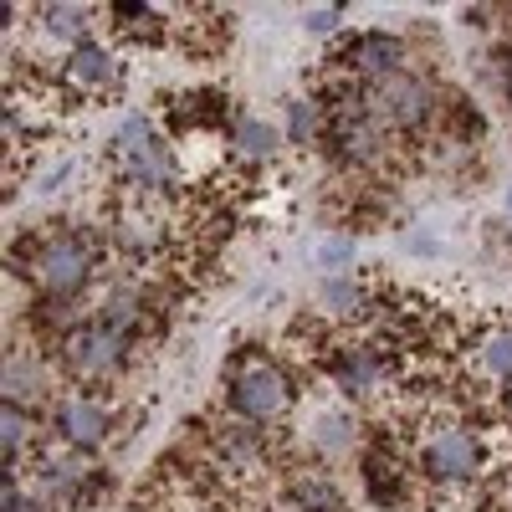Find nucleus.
<instances>
[{
    "mask_svg": "<svg viewBox=\"0 0 512 512\" xmlns=\"http://www.w3.org/2000/svg\"><path fill=\"white\" fill-rule=\"evenodd\" d=\"M231 410L251 425L282 420L292 410V379L282 374V364L267 354H246L231 369Z\"/></svg>",
    "mask_w": 512,
    "mask_h": 512,
    "instance_id": "obj_1",
    "label": "nucleus"
},
{
    "mask_svg": "<svg viewBox=\"0 0 512 512\" xmlns=\"http://www.w3.org/2000/svg\"><path fill=\"white\" fill-rule=\"evenodd\" d=\"M507 210H512V195H507Z\"/></svg>",
    "mask_w": 512,
    "mask_h": 512,
    "instance_id": "obj_22",
    "label": "nucleus"
},
{
    "mask_svg": "<svg viewBox=\"0 0 512 512\" xmlns=\"http://www.w3.org/2000/svg\"><path fill=\"white\" fill-rule=\"evenodd\" d=\"M113 236L128 246V251H154L159 241H164V231H159V221L154 216H144V210H123V216H118V226H113Z\"/></svg>",
    "mask_w": 512,
    "mask_h": 512,
    "instance_id": "obj_10",
    "label": "nucleus"
},
{
    "mask_svg": "<svg viewBox=\"0 0 512 512\" xmlns=\"http://www.w3.org/2000/svg\"><path fill=\"white\" fill-rule=\"evenodd\" d=\"M108 405L103 400H93V395H72V400H62L57 405V436L67 441V446H77V451H93V446H103L108 441Z\"/></svg>",
    "mask_w": 512,
    "mask_h": 512,
    "instance_id": "obj_5",
    "label": "nucleus"
},
{
    "mask_svg": "<svg viewBox=\"0 0 512 512\" xmlns=\"http://www.w3.org/2000/svg\"><path fill=\"white\" fill-rule=\"evenodd\" d=\"M482 369L502 384H512V328H497L482 338Z\"/></svg>",
    "mask_w": 512,
    "mask_h": 512,
    "instance_id": "obj_12",
    "label": "nucleus"
},
{
    "mask_svg": "<svg viewBox=\"0 0 512 512\" xmlns=\"http://www.w3.org/2000/svg\"><path fill=\"white\" fill-rule=\"evenodd\" d=\"M41 16H47V31L62 36V41H77L82 31H88V6H47ZM77 47H82V41H77Z\"/></svg>",
    "mask_w": 512,
    "mask_h": 512,
    "instance_id": "obj_14",
    "label": "nucleus"
},
{
    "mask_svg": "<svg viewBox=\"0 0 512 512\" xmlns=\"http://www.w3.org/2000/svg\"><path fill=\"white\" fill-rule=\"evenodd\" d=\"M344 62H349V72H359V77L379 82V77H395V72H400V62H405V47H400L395 36L374 31V36H359V41H354Z\"/></svg>",
    "mask_w": 512,
    "mask_h": 512,
    "instance_id": "obj_7",
    "label": "nucleus"
},
{
    "mask_svg": "<svg viewBox=\"0 0 512 512\" xmlns=\"http://www.w3.org/2000/svg\"><path fill=\"white\" fill-rule=\"evenodd\" d=\"M318 128H323V103L297 98V103H292V123H287L292 144H308V139H318Z\"/></svg>",
    "mask_w": 512,
    "mask_h": 512,
    "instance_id": "obj_15",
    "label": "nucleus"
},
{
    "mask_svg": "<svg viewBox=\"0 0 512 512\" xmlns=\"http://www.w3.org/2000/svg\"><path fill=\"white\" fill-rule=\"evenodd\" d=\"M364 482H369L374 502H395V497H400V461L384 456V451H374V456L364 461Z\"/></svg>",
    "mask_w": 512,
    "mask_h": 512,
    "instance_id": "obj_11",
    "label": "nucleus"
},
{
    "mask_svg": "<svg viewBox=\"0 0 512 512\" xmlns=\"http://www.w3.org/2000/svg\"><path fill=\"white\" fill-rule=\"evenodd\" d=\"M62 77L72 82V88H82V93H108L118 82V62L103 47H93V41H82V47H72Z\"/></svg>",
    "mask_w": 512,
    "mask_h": 512,
    "instance_id": "obj_8",
    "label": "nucleus"
},
{
    "mask_svg": "<svg viewBox=\"0 0 512 512\" xmlns=\"http://www.w3.org/2000/svg\"><path fill=\"white\" fill-rule=\"evenodd\" d=\"M0 425H6V436H0V446H6V461H16V451H26V441H31V420H26L16 405H6Z\"/></svg>",
    "mask_w": 512,
    "mask_h": 512,
    "instance_id": "obj_17",
    "label": "nucleus"
},
{
    "mask_svg": "<svg viewBox=\"0 0 512 512\" xmlns=\"http://www.w3.org/2000/svg\"><path fill=\"white\" fill-rule=\"evenodd\" d=\"M41 395V379H36V369L26 364V359H6V405H31Z\"/></svg>",
    "mask_w": 512,
    "mask_h": 512,
    "instance_id": "obj_13",
    "label": "nucleus"
},
{
    "mask_svg": "<svg viewBox=\"0 0 512 512\" xmlns=\"http://www.w3.org/2000/svg\"><path fill=\"white\" fill-rule=\"evenodd\" d=\"M31 277L41 282V292H47L52 303H67V297H77L93 277V246L77 241V236H52L31 256Z\"/></svg>",
    "mask_w": 512,
    "mask_h": 512,
    "instance_id": "obj_2",
    "label": "nucleus"
},
{
    "mask_svg": "<svg viewBox=\"0 0 512 512\" xmlns=\"http://www.w3.org/2000/svg\"><path fill=\"white\" fill-rule=\"evenodd\" d=\"M328 308L333 313H344V318H354V313H364V292L354 287V282H328Z\"/></svg>",
    "mask_w": 512,
    "mask_h": 512,
    "instance_id": "obj_18",
    "label": "nucleus"
},
{
    "mask_svg": "<svg viewBox=\"0 0 512 512\" xmlns=\"http://www.w3.org/2000/svg\"><path fill=\"white\" fill-rule=\"evenodd\" d=\"M482 466V446L466 425H441L436 436H425L420 446V472L431 482H466Z\"/></svg>",
    "mask_w": 512,
    "mask_h": 512,
    "instance_id": "obj_3",
    "label": "nucleus"
},
{
    "mask_svg": "<svg viewBox=\"0 0 512 512\" xmlns=\"http://www.w3.org/2000/svg\"><path fill=\"white\" fill-rule=\"evenodd\" d=\"M349 256H354V246H349V241H333V246L323 251V262H328V267H338V262H349Z\"/></svg>",
    "mask_w": 512,
    "mask_h": 512,
    "instance_id": "obj_20",
    "label": "nucleus"
},
{
    "mask_svg": "<svg viewBox=\"0 0 512 512\" xmlns=\"http://www.w3.org/2000/svg\"><path fill=\"white\" fill-rule=\"evenodd\" d=\"M507 415H512V390H507Z\"/></svg>",
    "mask_w": 512,
    "mask_h": 512,
    "instance_id": "obj_21",
    "label": "nucleus"
},
{
    "mask_svg": "<svg viewBox=\"0 0 512 512\" xmlns=\"http://www.w3.org/2000/svg\"><path fill=\"white\" fill-rule=\"evenodd\" d=\"M328 369H333V379H338L344 395H374L379 379H384V354L369 349V344H338Z\"/></svg>",
    "mask_w": 512,
    "mask_h": 512,
    "instance_id": "obj_6",
    "label": "nucleus"
},
{
    "mask_svg": "<svg viewBox=\"0 0 512 512\" xmlns=\"http://www.w3.org/2000/svg\"><path fill=\"white\" fill-rule=\"evenodd\" d=\"M303 21H308V31H318V36H323V31H333L338 21H344V6H318V11H308Z\"/></svg>",
    "mask_w": 512,
    "mask_h": 512,
    "instance_id": "obj_19",
    "label": "nucleus"
},
{
    "mask_svg": "<svg viewBox=\"0 0 512 512\" xmlns=\"http://www.w3.org/2000/svg\"><path fill=\"white\" fill-rule=\"evenodd\" d=\"M62 359H67V369L82 374V379H103V374H113V369L128 359V338L113 333L108 323L72 328V333L62 338Z\"/></svg>",
    "mask_w": 512,
    "mask_h": 512,
    "instance_id": "obj_4",
    "label": "nucleus"
},
{
    "mask_svg": "<svg viewBox=\"0 0 512 512\" xmlns=\"http://www.w3.org/2000/svg\"><path fill=\"white\" fill-rule=\"evenodd\" d=\"M231 149L241 154V159H251V164H262V159H272L277 154V128L267 123V118H236V128H231Z\"/></svg>",
    "mask_w": 512,
    "mask_h": 512,
    "instance_id": "obj_9",
    "label": "nucleus"
},
{
    "mask_svg": "<svg viewBox=\"0 0 512 512\" xmlns=\"http://www.w3.org/2000/svg\"><path fill=\"white\" fill-rule=\"evenodd\" d=\"M313 441H318V446H328V451H344V446H354V420H349V415H323Z\"/></svg>",
    "mask_w": 512,
    "mask_h": 512,
    "instance_id": "obj_16",
    "label": "nucleus"
}]
</instances>
